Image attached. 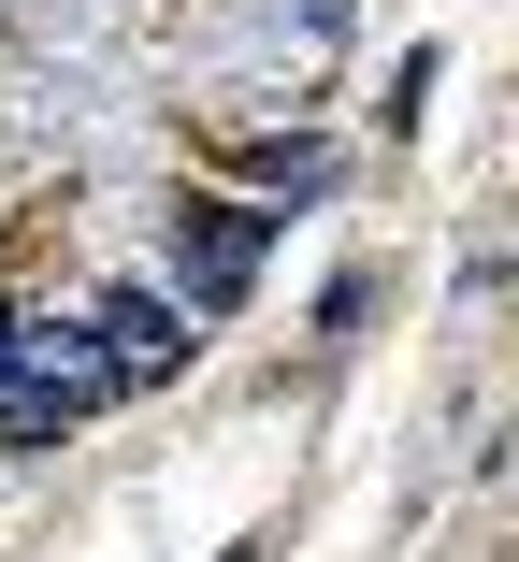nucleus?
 <instances>
[{
	"instance_id": "nucleus-2",
	"label": "nucleus",
	"mask_w": 519,
	"mask_h": 562,
	"mask_svg": "<svg viewBox=\"0 0 519 562\" xmlns=\"http://www.w3.org/2000/svg\"><path fill=\"white\" fill-rule=\"evenodd\" d=\"M87 347L116 361V390H145V375L188 361V303H173V289H101V303H87Z\"/></svg>"
},
{
	"instance_id": "nucleus-1",
	"label": "nucleus",
	"mask_w": 519,
	"mask_h": 562,
	"mask_svg": "<svg viewBox=\"0 0 519 562\" xmlns=\"http://www.w3.org/2000/svg\"><path fill=\"white\" fill-rule=\"evenodd\" d=\"M0 375H15V390H44L58 418L116 404V361L87 347V303H30V317H0Z\"/></svg>"
}]
</instances>
